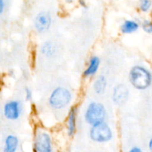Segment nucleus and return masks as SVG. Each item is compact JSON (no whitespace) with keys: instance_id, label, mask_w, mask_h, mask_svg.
<instances>
[{"instance_id":"obj_1","label":"nucleus","mask_w":152,"mask_h":152,"mask_svg":"<svg viewBox=\"0 0 152 152\" xmlns=\"http://www.w3.org/2000/svg\"><path fill=\"white\" fill-rule=\"evenodd\" d=\"M129 81L137 90H146L152 83V75L145 67L134 65L131 68L129 72Z\"/></svg>"},{"instance_id":"obj_2","label":"nucleus","mask_w":152,"mask_h":152,"mask_svg":"<svg viewBox=\"0 0 152 152\" xmlns=\"http://www.w3.org/2000/svg\"><path fill=\"white\" fill-rule=\"evenodd\" d=\"M72 99V92L69 89L64 86H57L50 92L48 104L53 109L62 110L68 107Z\"/></svg>"},{"instance_id":"obj_3","label":"nucleus","mask_w":152,"mask_h":152,"mask_svg":"<svg viewBox=\"0 0 152 152\" xmlns=\"http://www.w3.org/2000/svg\"><path fill=\"white\" fill-rule=\"evenodd\" d=\"M106 117L107 110L103 104L95 101L89 102L84 114V118L87 124L91 126L105 121Z\"/></svg>"},{"instance_id":"obj_4","label":"nucleus","mask_w":152,"mask_h":152,"mask_svg":"<svg viewBox=\"0 0 152 152\" xmlns=\"http://www.w3.org/2000/svg\"><path fill=\"white\" fill-rule=\"evenodd\" d=\"M89 137L93 142L105 143L112 140L113 131L111 126L103 121L91 126L89 131Z\"/></svg>"},{"instance_id":"obj_5","label":"nucleus","mask_w":152,"mask_h":152,"mask_svg":"<svg viewBox=\"0 0 152 152\" xmlns=\"http://www.w3.org/2000/svg\"><path fill=\"white\" fill-rule=\"evenodd\" d=\"M34 149L37 152H51L53 151V142L50 134L44 131L37 132L34 137Z\"/></svg>"},{"instance_id":"obj_6","label":"nucleus","mask_w":152,"mask_h":152,"mask_svg":"<svg viewBox=\"0 0 152 152\" xmlns=\"http://www.w3.org/2000/svg\"><path fill=\"white\" fill-rule=\"evenodd\" d=\"M3 116L5 119L11 121L20 118L22 113V105L20 101L12 99L6 102L3 105Z\"/></svg>"},{"instance_id":"obj_7","label":"nucleus","mask_w":152,"mask_h":152,"mask_svg":"<svg viewBox=\"0 0 152 152\" xmlns=\"http://www.w3.org/2000/svg\"><path fill=\"white\" fill-rule=\"evenodd\" d=\"M52 25V16L48 11L42 10L34 19V28L39 34H44L50 28Z\"/></svg>"},{"instance_id":"obj_8","label":"nucleus","mask_w":152,"mask_h":152,"mask_svg":"<svg viewBox=\"0 0 152 152\" xmlns=\"http://www.w3.org/2000/svg\"><path fill=\"white\" fill-rule=\"evenodd\" d=\"M130 96L129 88L124 84H117L111 93V100L117 106H123L128 102Z\"/></svg>"},{"instance_id":"obj_9","label":"nucleus","mask_w":152,"mask_h":152,"mask_svg":"<svg viewBox=\"0 0 152 152\" xmlns=\"http://www.w3.org/2000/svg\"><path fill=\"white\" fill-rule=\"evenodd\" d=\"M77 108L72 107L68 112L66 120L67 134L69 137H73L77 132Z\"/></svg>"},{"instance_id":"obj_10","label":"nucleus","mask_w":152,"mask_h":152,"mask_svg":"<svg viewBox=\"0 0 152 152\" xmlns=\"http://www.w3.org/2000/svg\"><path fill=\"white\" fill-rule=\"evenodd\" d=\"M101 60L99 56H92L88 61V64L83 72L85 77H91L96 75L100 67Z\"/></svg>"},{"instance_id":"obj_11","label":"nucleus","mask_w":152,"mask_h":152,"mask_svg":"<svg viewBox=\"0 0 152 152\" xmlns=\"http://www.w3.org/2000/svg\"><path fill=\"white\" fill-rule=\"evenodd\" d=\"M19 146V140L16 135L8 134L5 137L3 145L4 152H15Z\"/></svg>"},{"instance_id":"obj_12","label":"nucleus","mask_w":152,"mask_h":152,"mask_svg":"<svg viewBox=\"0 0 152 152\" xmlns=\"http://www.w3.org/2000/svg\"><path fill=\"white\" fill-rule=\"evenodd\" d=\"M108 86V80L105 75H99L93 83L92 88L97 95H102L105 92Z\"/></svg>"},{"instance_id":"obj_13","label":"nucleus","mask_w":152,"mask_h":152,"mask_svg":"<svg viewBox=\"0 0 152 152\" xmlns=\"http://www.w3.org/2000/svg\"><path fill=\"white\" fill-rule=\"evenodd\" d=\"M140 25L137 21L134 19H126L120 25V31L123 34H132L138 31Z\"/></svg>"},{"instance_id":"obj_14","label":"nucleus","mask_w":152,"mask_h":152,"mask_svg":"<svg viewBox=\"0 0 152 152\" xmlns=\"http://www.w3.org/2000/svg\"><path fill=\"white\" fill-rule=\"evenodd\" d=\"M56 51V46L54 45L53 42L50 40L45 41L40 48V52L43 56L46 58H51L54 56Z\"/></svg>"},{"instance_id":"obj_15","label":"nucleus","mask_w":152,"mask_h":152,"mask_svg":"<svg viewBox=\"0 0 152 152\" xmlns=\"http://www.w3.org/2000/svg\"><path fill=\"white\" fill-rule=\"evenodd\" d=\"M152 2L151 0H140V10L143 13H146L151 7Z\"/></svg>"},{"instance_id":"obj_16","label":"nucleus","mask_w":152,"mask_h":152,"mask_svg":"<svg viewBox=\"0 0 152 152\" xmlns=\"http://www.w3.org/2000/svg\"><path fill=\"white\" fill-rule=\"evenodd\" d=\"M141 28L147 34H152V21L145 19L141 23Z\"/></svg>"},{"instance_id":"obj_17","label":"nucleus","mask_w":152,"mask_h":152,"mask_svg":"<svg viewBox=\"0 0 152 152\" xmlns=\"http://www.w3.org/2000/svg\"><path fill=\"white\" fill-rule=\"evenodd\" d=\"M25 98L26 101H31L33 99V91L29 88L25 89Z\"/></svg>"},{"instance_id":"obj_18","label":"nucleus","mask_w":152,"mask_h":152,"mask_svg":"<svg viewBox=\"0 0 152 152\" xmlns=\"http://www.w3.org/2000/svg\"><path fill=\"white\" fill-rule=\"evenodd\" d=\"M6 8V0H0V16L4 13Z\"/></svg>"},{"instance_id":"obj_19","label":"nucleus","mask_w":152,"mask_h":152,"mask_svg":"<svg viewBox=\"0 0 152 152\" xmlns=\"http://www.w3.org/2000/svg\"><path fill=\"white\" fill-rule=\"evenodd\" d=\"M142 148H140L139 146H137V145L132 146V148L129 149V152H142Z\"/></svg>"},{"instance_id":"obj_20","label":"nucleus","mask_w":152,"mask_h":152,"mask_svg":"<svg viewBox=\"0 0 152 152\" xmlns=\"http://www.w3.org/2000/svg\"><path fill=\"white\" fill-rule=\"evenodd\" d=\"M79 4H80V5L81 6L83 9L88 8L87 3L86 2V1H85V0H79Z\"/></svg>"},{"instance_id":"obj_21","label":"nucleus","mask_w":152,"mask_h":152,"mask_svg":"<svg viewBox=\"0 0 152 152\" xmlns=\"http://www.w3.org/2000/svg\"><path fill=\"white\" fill-rule=\"evenodd\" d=\"M148 148L151 151H152V137L149 140V142H148Z\"/></svg>"},{"instance_id":"obj_22","label":"nucleus","mask_w":152,"mask_h":152,"mask_svg":"<svg viewBox=\"0 0 152 152\" xmlns=\"http://www.w3.org/2000/svg\"><path fill=\"white\" fill-rule=\"evenodd\" d=\"M65 1V3H67V4H72L73 2H74V0H64Z\"/></svg>"},{"instance_id":"obj_23","label":"nucleus","mask_w":152,"mask_h":152,"mask_svg":"<svg viewBox=\"0 0 152 152\" xmlns=\"http://www.w3.org/2000/svg\"><path fill=\"white\" fill-rule=\"evenodd\" d=\"M0 62H1V56H0Z\"/></svg>"}]
</instances>
